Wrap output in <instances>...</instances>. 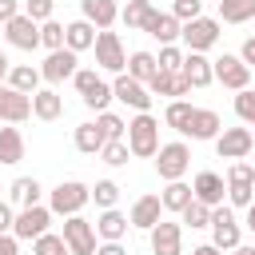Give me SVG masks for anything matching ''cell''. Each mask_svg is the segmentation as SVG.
<instances>
[{"mask_svg":"<svg viewBox=\"0 0 255 255\" xmlns=\"http://www.w3.org/2000/svg\"><path fill=\"white\" fill-rule=\"evenodd\" d=\"M124 139H128V151L135 159H151L159 151V120L151 112H135V120L128 124V135Z\"/></svg>","mask_w":255,"mask_h":255,"instance_id":"1","label":"cell"},{"mask_svg":"<svg viewBox=\"0 0 255 255\" xmlns=\"http://www.w3.org/2000/svg\"><path fill=\"white\" fill-rule=\"evenodd\" d=\"M84 203H92V187L80 183V179H64V183H56V187L48 191L52 215H64V219H68V215H80Z\"/></svg>","mask_w":255,"mask_h":255,"instance_id":"2","label":"cell"},{"mask_svg":"<svg viewBox=\"0 0 255 255\" xmlns=\"http://www.w3.org/2000/svg\"><path fill=\"white\" fill-rule=\"evenodd\" d=\"M187 167H191V147H187L183 139L159 143V151H155V171H159V179H163V183L183 179V175H187Z\"/></svg>","mask_w":255,"mask_h":255,"instance_id":"3","label":"cell"},{"mask_svg":"<svg viewBox=\"0 0 255 255\" xmlns=\"http://www.w3.org/2000/svg\"><path fill=\"white\" fill-rule=\"evenodd\" d=\"M223 179H227V203L231 207H251V199H255V167L235 159Z\"/></svg>","mask_w":255,"mask_h":255,"instance_id":"4","label":"cell"},{"mask_svg":"<svg viewBox=\"0 0 255 255\" xmlns=\"http://www.w3.org/2000/svg\"><path fill=\"white\" fill-rule=\"evenodd\" d=\"M48 223H52V207H44V203H36V207H20V211H16V223H12V235L36 243L40 235H48Z\"/></svg>","mask_w":255,"mask_h":255,"instance_id":"5","label":"cell"},{"mask_svg":"<svg viewBox=\"0 0 255 255\" xmlns=\"http://www.w3.org/2000/svg\"><path fill=\"white\" fill-rule=\"evenodd\" d=\"M211 243H215L219 251H235V247L243 243L239 219H235V211H231V207H223V203L211 211Z\"/></svg>","mask_w":255,"mask_h":255,"instance_id":"6","label":"cell"},{"mask_svg":"<svg viewBox=\"0 0 255 255\" xmlns=\"http://www.w3.org/2000/svg\"><path fill=\"white\" fill-rule=\"evenodd\" d=\"M60 235H64L72 255H96V223H88L84 215H68Z\"/></svg>","mask_w":255,"mask_h":255,"instance_id":"7","label":"cell"},{"mask_svg":"<svg viewBox=\"0 0 255 255\" xmlns=\"http://www.w3.org/2000/svg\"><path fill=\"white\" fill-rule=\"evenodd\" d=\"M251 147H255V131H251V128H223L219 139H215L219 159H231V163H235V159H247Z\"/></svg>","mask_w":255,"mask_h":255,"instance_id":"8","label":"cell"},{"mask_svg":"<svg viewBox=\"0 0 255 255\" xmlns=\"http://www.w3.org/2000/svg\"><path fill=\"white\" fill-rule=\"evenodd\" d=\"M4 40H8L12 48H20V52H36V48H40V24L20 12L16 20L4 24Z\"/></svg>","mask_w":255,"mask_h":255,"instance_id":"9","label":"cell"},{"mask_svg":"<svg viewBox=\"0 0 255 255\" xmlns=\"http://www.w3.org/2000/svg\"><path fill=\"white\" fill-rule=\"evenodd\" d=\"M179 40L187 44V52H207V48H215V40H219V20H211V16L191 20V24H183V36H179Z\"/></svg>","mask_w":255,"mask_h":255,"instance_id":"10","label":"cell"},{"mask_svg":"<svg viewBox=\"0 0 255 255\" xmlns=\"http://www.w3.org/2000/svg\"><path fill=\"white\" fill-rule=\"evenodd\" d=\"M96 64L104 72H116V76L128 68V52H124V44H120L116 32H100L96 36Z\"/></svg>","mask_w":255,"mask_h":255,"instance_id":"11","label":"cell"},{"mask_svg":"<svg viewBox=\"0 0 255 255\" xmlns=\"http://www.w3.org/2000/svg\"><path fill=\"white\" fill-rule=\"evenodd\" d=\"M215 64V80L223 84V88H231V92H243V88H251V68L239 60V56H219V60H211Z\"/></svg>","mask_w":255,"mask_h":255,"instance_id":"12","label":"cell"},{"mask_svg":"<svg viewBox=\"0 0 255 255\" xmlns=\"http://www.w3.org/2000/svg\"><path fill=\"white\" fill-rule=\"evenodd\" d=\"M112 96H116L120 104L135 108V112H151V92H147V84L131 80L128 72H120V76H116V84H112Z\"/></svg>","mask_w":255,"mask_h":255,"instance_id":"13","label":"cell"},{"mask_svg":"<svg viewBox=\"0 0 255 255\" xmlns=\"http://www.w3.org/2000/svg\"><path fill=\"white\" fill-rule=\"evenodd\" d=\"M147 239H151V255H183V227L171 219H159L147 231Z\"/></svg>","mask_w":255,"mask_h":255,"instance_id":"14","label":"cell"},{"mask_svg":"<svg viewBox=\"0 0 255 255\" xmlns=\"http://www.w3.org/2000/svg\"><path fill=\"white\" fill-rule=\"evenodd\" d=\"M80 68H76V52L72 48H60V52H48V60L40 64V76L48 80V84H64V80H72Z\"/></svg>","mask_w":255,"mask_h":255,"instance_id":"15","label":"cell"},{"mask_svg":"<svg viewBox=\"0 0 255 255\" xmlns=\"http://www.w3.org/2000/svg\"><path fill=\"white\" fill-rule=\"evenodd\" d=\"M28 116H32V96L0 84V120H4V124H24Z\"/></svg>","mask_w":255,"mask_h":255,"instance_id":"16","label":"cell"},{"mask_svg":"<svg viewBox=\"0 0 255 255\" xmlns=\"http://www.w3.org/2000/svg\"><path fill=\"white\" fill-rule=\"evenodd\" d=\"M191 191H195V199H199V203L219 207V203H223V195H227V179H223L219 171H199V175L191 179Z\"/></svg>","mask_w":255,"mask_h":255,"instance_id":"17","label":"cell"},{"mask_svg":"<svg viewBox=\"0 0 255 255\" xmlns=\"http://www.w3.org/2000/svg\"><path fill=\"white\" fill-rule=\"evenodd\" d=\"M128 219H131V227H139V231H151V227L163 219V199H159V195H139V199L131 203Z\"/></svg>","mask_w":255,"mask_h":255,"instance_id":"18","label":"cell"},{"mask_svg":"<svg viewBox=\"0 0 255 255\" xmlns=\"http://www.w3.org/2000/svg\"><path fill=\"white\" fill-rule=\"evenodd\" d=\"M179 72H183V80H187L191 88H207V84H215V64H211L203 52H187Z\"/></svg>","mask_w":255,"mask_h":255,"instance_id":"19","label":"cell"},{"mask_svg":"<svg viewBox=\"0 0 255 255\" xmlns=\"http://www.w3.org/2000/svg\"><path fill=\"white\" fill-rule=\"evenodd\" d=\"M219 131H223L219 112H215V108H195V112H191V124H187L183 135H191V139H219Z\"/></svg>","mask_w":255,"mask_h":255,"instance_id":"20","label":"cell"},{"mask_svg":"<svg viewBox=\"0 0 255 255\" xmlns=\"http://www.w3.org/2000/svg\"><path fill=\"white\" fill-rule=\"evenodd\" d=\"M80 12L88 24H96V32H108L120 20V4L116 0H80Z\"/></svg>","mask_w":255,"mask_h":255,"instance_id":"21","label":"cell"},{"mask_svg":"<svg viewBox=\"0 0 255 255\" xmlns=\"http://www.w3.org/2000/svg\"><path fill=\"white\" fill-rule=\"evenodd\" d=\"M128 227H131V219H128L124 211H116V207L100 211V219H96V235H100L104 243H124Z\"/></svg>","mask_w":255,"mask_h":255,"instance_id":"22","label":"cell"},{"mask_svg":"<svg viewBox=\"0 0 255 255\" xmlns=\"http://www.w3.org/2000/svg\"><path fill=\"white\" fill-rule=\"evenodd\" d=\"M96 36H100V32H96V24H88L84 16H80V20H72V24H64V48H72L76 56H80V52H88V48H96Z\"/></svg>","mask_w":255,"mask_h":255,"instance_id":"23","label":"cell"},{"mask_svg":"<svg viewBox=\"0 0 255 255\" xmlns=\"http://www.w3.org/2000/svg\"><path fill=\"white\" fill-rule=\"evenodd\" d=\"M143 32H147V36H155L159 44H175V40L183 36V24H179L171 12H151V20L143 24Z\"/></svg>","mask_w":255,"mask_h":255,"instance_id":"24","label":"cell"},{"mask_svg":"<svg viewBox=\"0 0 255 255\" xmlns=\"http://www.w3.org/2000/svg\"><path fill=\"white\" fill-rule=\"evenodd\" d=\"M147 92H151V96H171V100H183V96L191 92V84L183 80V72H155V76H151V84H147Z\"/></svg>","mask_w":255,"mask_h":255,"instance_id":"25","label":"cell"},{"mask_svg":"<svg viewBox=\"0 0 255 255\" xmlns=\"http://www.w3.org/2000/svg\"><path fill=\"white\" fill-rule=\"evenodd\" d=\"M32 116L44 120V124L60 120V116H64V100H60V92H56V88H40V92L32 96Z\"/></svg>","mask_w":255,"mask_h":255,"instance_id":"26","label":"cell"},{"mask_svg":"<svg viewBox=\"0 0 255 255\" xmlns=\"http://www.w3.org/2000/svg\"><path fill=\"white\" fill-rule=\"evenodd\" d=\"M40 195H44V187H40V179L36 175H20V179H12V207H36L40 203Z\"/></svg>","mask_w":255,"mask_h":255,"instance_id":"27","label":"cell"},{"mask_svg":"<svg viewBox=\"0 0 255 255\" xmlns=\"http://www.w3.org/2000/svg\"><path fill=\"white\" fill-rule=\"evenodd\" d=\"M40 68H32V64H12V72H8V88H16V92H24V96H36L40 92Z\"/></svg>","mask_w":255,"mask_h":255,"instance_id":"28","label":"cell"},{"mask_svg":"<svg viewBox=\"0 0 255 255\" xmlns=\"http://www.w3.org/2000/svg\"><path fill=\"white\" fill-rule=\"evenodd\" d=\"M255 20V0H219V24H247Z\"/></svg>","mask_w":255,"mask_h":255,"instance_id":"29","label":"cell"},{"mask_svg":"<svg viewBox=\"0 0 255 255\" xmlns=\"http://www.w3.org/2000/svg\"><path fill=\"white\" fill-rule=\"evenodd\" d=\"M155 72H159V60H155L151 52H131V56H128V76H131V80L151 84Z\"/></svg>","mask_w":255,"mask_h":255,"instance_id":"30","label":"cell"},{"mask_svg":"<svg viewBox=\"0 0 255 255\" xmlns=\"http://www.w3.org/2000/svg\"><path fill=\"white\" fill-rule=\"evenodd\" d=\"M191 100H167V108H163V124L171 128V131H187V124H191Z\"/></svg>","mask_w":255,"mask_h":255,"instance_id":"31","label":"cell"},{"mask_svg":"<svg viewBox=\"0 0 255 255\" xmlns=\"http://www.w3.org/2000/svg\"><path fill=\"white\" fill-rule=\"evenodd\" d=\"M72 139H76V151H84V155H100V151H104V143H108V139H104V131H100L96 124H80Z\"/></svg>","mask_w":255,"mask_h":255,"instance_id":"32","label":"cell"},{"mask_svg":"<svg viewBox=\"0 0 255 255\" xmlns=\"http://www.w3.org/2000/svg\"><path fill=\"white\" fill-rule=\"evenodd\" d=\"M159 199H163V211H183V207L195 199V191H191V183L175 179V183H167V187L159 191Z\"/></svg>","mask_w":255,"mask_h":255,"instance_id":"33","label":"cell"},{"mask_svg":"<svg viewBox=\"0 0 255 255\" xmlns=\"http://www.w3.org/2000/svg\"><path fill=\"white\" fill-rule=\"evenodd\" d=\"M20 159H24L20 128H0V163H20Z\"/></svg>","mask_w":255,"mask_h":255,"instance_id":"34","label":"cell"},{"mask_svg":"<svg viewBox=\"0 0 255 255\" xmlns=\"http://www.w3.org/2000/svg\"><path fill=\"white\" fill-rule=\"evenodd\" d=\"M151 12H155L151 0H128V4L120 8V20H124L128 28H139V32H143V24L151 20Z\"/></svg>","mask_w":255,"mask_h":255,"instance_id":"35","label":"cell"},{"mask_svg":"<svg viewBox=\"0 0 255 255\" xmlns=\"http://www.w3.org/2000/svg\"><path fill=\"white\" fill-rule=\"evenodd\" d=\"M211 211H215V207H207V203L191 199V203L179 211V223H187L191 231H199V227H211Z\"/></svg>","mask_w":255,"mask_h":255,"instance_id":"36","label":"cell"},{"mask_svg":"<svg viewBox=\"0 0 255 255\" xmlns=\"http://www.w3.org/2000/svg\"><path fill=\"white\" fill-rule=\"evenodd\" d=\"M92 199H96V207H100V211L116 207V203H120V183H116V179H96Z\"/></svg>","mask_w":255,"mask_h":255,"instance_id":"37","label":"cell"},{"mask_svg":"<svg viewBox=\"0 0 255 255\" xmlns=\"http://www.w3.org/2000/svg\"><path fill=\"white\" fill-rule=\"evenodd\" d=\"M96 128L104 131V139H124V135H128V124H124L116 112H100V116H96Z\"/></svg>","mask_w":255,"mask_h":255,"instance_id":"38","label":"cell"},{"mask_svg":"<svg viewBox=\"0 0 255 255\" xmlns=\"http://www.w3.org/2000/svg\"><path fill=\"white\" fill-rule=\"evenodd\" d=\"M235 116L243 120V128H255V88L235 92Z\"/></svg>","mask_w":255,"mask_h":255,"instance_id":"39","label":"cell"},{"mask_svg":"<svg viewBox=\"0 0 255 255\" xmlns=\"http://www.w3.org/2000/svg\"><path fill=\"white\" fill-rule=\"evenodd\" d=\"M32 255H72V251H68V243H64V235H56V231H48V235H40V239L32 243Z\"/></svg>","mask_w":255,"mask_h":255,"instance_id":"40","label":"cell"},{"mask_svg":"<svg viewBox=\"0 0 255 255\" xmlns=\"http://www.w3.org/2000/svg\"><path fill=\"white\" fill-rule=\"evenodd\" d=\"M128 155H131V151H128V139H108V143H104V151H100V159H104L108 167H124V163H128Z\"/></svg>","mask_w":255,"mask_h":255,"instance_id":"41","label":"cell"},{"mask_svg":"<svg viewBox=\"0 0 255 255\" xmlns=\"http://www.w3.org/2000/svg\"><path fill=\"white\" fill-rule=\"evenodd\" d=\"M112 100H116V96H112V84H104V80H100V84L84 96V104H88L96 116H100V112H108V104H112Z\"/></svg>","mask_w":255,"mask_h":255,"instance_id":"42","label":"cell"},{"mask_svg":"<svg viewBox=\"0 0 255 255\" xmlns=\"http://www.w3.org/2000/svg\"><path fill=\"white\" fill-rule=\"evenodd\" d=\"M40 44H44L48 52H60V48H64V24H56V20L40 24Z\"/></svg>","mask_w":255,"mask_h":255,"instance_id":"43","label":"cell"},{"mask_svg":"<svg viewBox=\"0 0 255 255\" xmlns=\"http://www.w3.org/2000/svg\"><path fill=\"white\" fill-rule=\"evenodd\" d=\"M171 16H175L179 24H191V20L203 16V0H175V4H171Z\"/></svg>","mask_w":255,"mask_h":255,"instance_id":"44","label":"cell"},{"mask_svg":"<svg viewBox=\"0 0 255 255\" xmlns=\"http://www.w3.org/2000/svg\"><path fill=\"white\" fill-rule=\"evenodd\" d=\"M155 60H159V72H179V68H183V52H179L175 44H163Z\"/></svg>","mask_w":255,"mask_h":255,"instance_id":"45","label":"cell"},{"mask_svg":"<svg viewBox=\"0 0 255 255\" xmlns=\"http://www.w3.org/2000/svg\"><path fill=\"white\" fill-rule=\"evenodd\" d=\"M24 16H32L36 24L52 20V0H24Z\"/></svg>","mask_w":255,"mask_h":255,"instance_id":"46","label":"cell"},{"mask_svg":"<svg viewBox=\"0 0 255 255\" xmlns=\"http://www.w3.org/2000/svg\"><path fill=\"white\" fill-rule=\"evenodd\" d=\"M72 84H76V92H80V96H88V92H92V88L100 84V76H96L92 68H80V72L72 76Z\"/></svg>","mask_w":255,"mask_h":255,"instance_id":"47","label":"cell"},{"mask_svg":"<svg viewBox=\"0 0 255 255\" xmlns=\"http://www.w3.org/2000/svg\"><path fill=\"white\" fill-rule=\"evenodd\" d=\"M12 223H16V207H12L8 199H0V235H8Z\"/></svg>","mask_w":255,"mask_h":255,"instance_id":"48","label":"cell"},{"mask_svg":"<svg viewBox=\"0 0 255 255\" xmlns=\"http://www.w3.org/2000/svg\"><path fill=\"white\" fill-rule=\"evenodd\" d=\"M24 8H20V0H0V24H8V20H16Z\"/></svg>","mask_w":255,"mask_h":255,"instance_id":"49","label":"cell"},{"mask_svg":"<svg viewBox=\"0 0 255 255\" xmlns=\"http://www.w3.org/2000/svg\"><path fill=\"white\" fill-rule=\"evenodd\" d=\"M239 60H243V64L255 72V36H247V40H243V48H239Z\"/></svg>","mask_w":255,"mask_h":255,"instance_id":"50","label":"cell"},{"mask_svg":"<svg viewBox=\"0 0 255 255\" xmlns=\"http://www.w3.org/2000/svg\"><path fill=\"white\" fill-rule=\"evenodd\" d=\"M0 255H20V239L8 231V235H0Z\"/></svg>","mask_w":255,"mask_h":255,"instance_id":"51","label":"cell"},{"mask_svg":"<svg viewBox=\"0 0 255 255\" xmlns=\"http://www.w3.org/2000/svg\"><path fill=\"white\" fill-rule=\"evenodd\" d=\"M96 255H128V247H124V243H100Z\"/></svg>","mask_w":255,"mask_h":255,"instance_id":"52","label":"cell"},{"mask_svg":"<svg viewBox=\"0 0 255 255\" xmlns=\"http://www.w3.org/2000/svg\"><path fill=\"white\" fill-rule=\"evenodd\" d=\"M191 255H223V251H219V247H215V243H199V247H195V251H191Z\"/></svg>","mask_w":255,"mask_h":255,"instance_id":"53","label":"cell"},{"mask_svg":"<svg viewBox=\"0 0 255 255\" xmlns=\"http://www.w3.org/2000/svg\"><path fill=\"white\" fill-rule=\"evenodd\" d=\"M8 72H12V60L0 52V80H8Z\"/></svg>","mask_w":255,"mask_h":255,"instance_id":"54","label":"cell"},{"mask_svg":"<svg viewBox=\"0 0 255 255\" xmlns=\"http://www.w3.org/2000/svg\"><path fill=\"white\" fill-rule=\"evenodd\" d=\"M231 255H255V243H239V247H235Z\"/></svg>","mask_w":255,"mask_h":255,"instance_id":"55","label":"cell"},{"mask_svg":"<svg viewBox=\"0 0 255 255\" xmlns=\"http://www.w3.org/2000/svg\"><path fill=\"white\" fill-rule=\"evenodd\" d=\"M247 227H251V235H255V207H247Z\"/></svg>","mask_w":255,"mask_h":255,"instance_id":"56","label":"cell"},{"mask_svg":"<svg viewBox=\"0 0 255 255\" xmlns=\"http://www.w3.org/2000/svg\"><path fill=\"white\" fill-rule=\"evenodd\" d=\"M251 88H255V72H251Z\"/></svg>","mask_w":255,"mask_h":255,"instance_id":"57","label":"cell"},{"mask_svg":"<svg viewBox=\"0 0 255 255\" xmlns=\"http://www.w3.org/2000/svg\"><path fill=\"white\" fill-rule=\"evenodd\" d=\"M0 36H4V24H0Z\"/></svg>","mask_w":255,"mask_h":255,"instance_id":"58","label":"cell"},{"mask_svg":"<svg viewBox=\"0 0 255 255\" xmlns=\"http://www.w3.org/2000/svg\"><path fill=\"white\" fill-rule=\"evenodd\" d=\"M251 207H255V199H251Z\"/></svg>","mask_w":255,"mask_h":255,"instance_id":"59","label":"cell"},{"mask_svg":"<svg viewBox=\"0 0 255 255\" xmlns=\"http://www.w3.org/2000/svg\"><path fill=\"white\" fill-rule=\"evenodd\" d=\"M251 131H255V128H251Z\"/></svg>","mask_w":255,"mask_h":255,"instance_id":"60","label":"cell"},{"mask_svg":"<svg viewBox=\"0 0 255 255\" xmlns=\"http://www.w3.org/2000/svg\"><path fill=\"white\" fill-rule=\"evenodd\" d=\"M171 4H175V0H171Z\"/></svg>","mask_w":255,"mask_h":255,"instance_id":"61","label":"cell"}]
</instances>
